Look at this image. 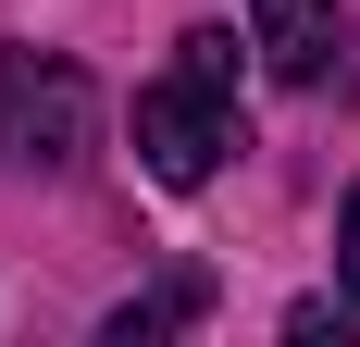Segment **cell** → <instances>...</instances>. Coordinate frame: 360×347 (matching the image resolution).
I'll return each mask as SVG.
<instances>
[{"instance_id":"cell-3","label":"cell","mask_w":360,"mask_h":347,"mask_svg":"<svg viewBox=\"0 0 360 347\" xmlns=\"http://www.w3.org/2000/svg\"><path fill=\"white\" fill-rule=\"evenodd\" d=\"M249 50L286 87H311V74L335 63V0H249Z\"/></svg>"},{"instance_id":"cell-5","label":"cell","mask_w":360,"mask_h":347,"mask_svg":"<svg viewBox=\"0 0 360 347\" xmlns=\"http://www.w3.org/2000/svg\"><path fill=\"white\" fill-rule=\"evenodd\" d=\"M335 273H348V310H360V186H348V223H335Z\"/></svg>"},{"instance_id":"cell-2","label":"cell","mask_w":360,"mask_h":347,"mask_svg":"<svg viewBox=\"0 0 360 347\" xmlns=\"http://www.w3.org/2000/svg\"><path fill=\"white\" fill-rule=\"evenodd\" d=\"M100 124V87L63 50H0V174H75Z\"/></svg>"},{"instance_id":"cell-1","label":"cell","mask_w":360,"mask_h":347,"mask_svg":"<svg viewBox=\"0 0 360 347\" xmlns=\"http://www.w3.org/2000/svg\"><path fill=\"white\" fill-rule=\"evenodd\" d=\"M224 149H236V37L186 25L174 37V74L137 87V162L162 174V186H212Z\"/></svg>"},{"instance_id":"cell-4","label":"cell","mask_w":360,"mask_h":347,"mask_svg":"<svg viewBox=\"0 0 360 347\" xmlns=\"http://www.w3.org/2000/svg\"><path fill=\"white\" fill-rule=\"evenodd\" d=\"M212 310V273H162V285H137V298H124V310H112V347H149V335H186V322Z\"/></svg>"}]
</instances>
